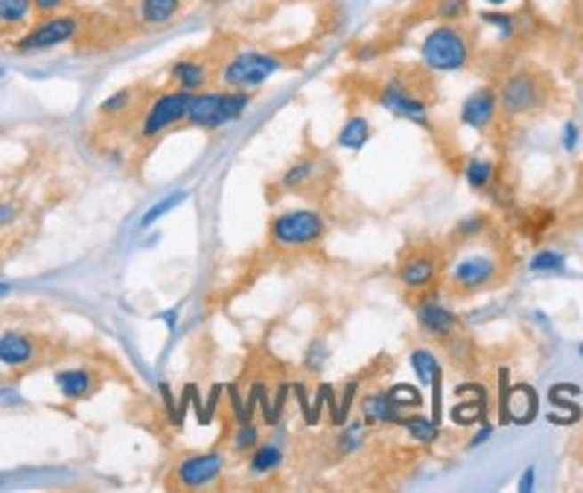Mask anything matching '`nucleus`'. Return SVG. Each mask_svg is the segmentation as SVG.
<instances>
[{"instance_id":"nucleus-1","label":"nucleus","mask_w":583,"mask_h":493,"mask_svg":"<svg viewBox=\"0 0 583 493\" xmlns=\"http://www.w3.org/2000/svg\"><path fill=\"white\" fill-rule=\"evenodd\" d=\"M423 65L434 73H455L464 70L473 59L470 38L458 24H438L432 27L420 41Z\"/></svg>"},{"instance_id":"nucleus-2","label":"nucleus","mask_w":583,"mask_h":493,"mask_svg":"<svg viewBox=\"0 0 583 493\" xmlns=\"http://www.w3.org/2000/svg\"><path fill=\"white\" fill-rule=\"evenodd\" d=\"M283 70V59L274 53H263V50H242L225 68H222V85L225 88H239V91H254Z\"/></svg>"},{"instance_id":"nucleus-3","label":"nucleus","mask_w":583,"mask_h":493,"mask_svg":"<svg viewBox=\"0 0 583 493\" xmlns=\"http://www.w3.org/2000/svg\"><path fill=\"white\" fill-rule=\"evenodd\" d=\"M324 237V216L310 207H295L274 216L271 222V243L278 248H306L315 246Z\"/></svg>"},{"instance_id":"nucleus-4","label":"nucleus","mask_w":583,"mask_h":493,"mask_svg":"<svg viewBox=\"0 0 583 493\" xmlns=\"http://www.w3.org/2000/svg\"><path fill=\"white\" fill-rule=\"evenodd\" d=\"M79 33V18L77 15H65V12H53L47 15L45 20H38V24L29 29V33H24L18 41H15V47L18 50H24V53H33V50H50V47H61V44H68V41H73Z\"/></svg>"},{"instance_id":"nucleus-5","label":"nucleus","mask_w":583,"mask_h":493,"mask_svg":"<svg viewBox=\"0 0 583 493\" xmlns=\"http://www.w3.org/2000/svg\"><path fill=\"white\" fill-rule=\"evenodd\" d=\"M190 97H193V93L182 91V88L158 93V97L150 102V109H146L143 120H141V134H143V138H158V134L166 132L169 125L187 120Z\"/></svg>"},{"instance_id":"nucleus-6","label":"nucleus","mask_w":583,"mask_h":493,"mask_svg":"<svg viewBox=\"0 0 583 493\" xmlns=\"http://www.w3.org/2000/svg\"><path fill=\"white\" fill-rule=\"evenodd\" d=\"M379 106L388 109L391 114H397L402 120H411L417 125L429 123V102L417 97L402 79H388L383 91H379Z\"/></svg>"},{"instance_id":"nucleus-7","label":"nucleus","mask_w":583,"mask_h":493,"mask_svg":"<svg viewBox=\"0 0 583 493\" xmlns=\"http://www.w3.org/2000/svg\"><path fill=\"white\" fill-rule=\"evenodd\" d=\"M222 470H225V456L222 453H196V456H187L182 465L175 467V481L184 490H198V488L214 485L222 476Z\"/></svg>"},{"instance_id":"nucleus-8","label":"nucleus","mask_w":583,"mask_h":493,"mask_svg":"<svg viewBox=\"0 0 583 493\" xmlns=\"http://www.w3.org/2000/svg\"><path fill=\"white\" fill-rule=\"evenodd\" d=\"M438 269H441L438 255H432V251H415V255H409L400 263L397 278L406 289H426L438 278Z\"/></svg>"},{"instance_id":"nucleus-9","label":"nucleus","mask_w":583,"mask_h":493,"mask_svg":"<svg viewBox=\"0 0 583 493\" xmlns=\"http://www.w3.org/2000/svg\"><path fill=\"white\" fill-rule=\"evenodd\" d=\"M496 109H499V93L493 88H475L461 106V123L470 129H484L493 123Z\"/></svg>"},{"instance_id":"nucleus-10","label":"nucleus","mask_w":583,"mask_h":493,"mask_svg":"<svg viewBox=\"0 0 583 493\" xmlns=\"http://www.w3.org/2000/svg\"><path fill=\"white\" fill-rule=\"evenodd\" d=\"M537 102V82L528 73H514L502 88V109L507 114H522L534 109Z\"/></svg>"},{"instance_id":"nucleus-11","label":"nucleus","mask_w":583,"mask_h":493,"mask_svg":"<svg viewBox=\"0 0 583 493\" xmlns=\"http://www.w3.org/2000/svg\"><path fill=\"white\" fill-rule=\"evenodd\" d=\"M496 275V263L484 255L464 257L458 266L452 269V283H458L461 289H479L487 287Z\"/></svg>"},{"instance_id":"nucleus-12","label":"nucleus","mask_w":583,"mask_h":493,"mask_svg":"<svg viewBox=\"0 0 583 493\" xmlns=\"http://www.w3.org/2000/svg\"><path fill=\"white\" fill-rule=\"evenodd\" d=\"M219 102L222 91H196L190 97L187 123L198 125V129H219Z\"/></svg>"},{"instance_id":"nucleus-13","label":"nucleus","mask_w":583,"mask_h":493,"mask_svg":"<svg viewBox=\"0 0 583 493\" xmlns=\"http://www.w3.org/2000/svg\"><path fill=\"white\" fill-rule=\"evenodd\" d=\"M417 321H420V327L426 333H432V335H449L455 327H458L455 312H449L443 303L432 301V298L417 303Z\"/></svg>"},{"instance_id":"nucleus-14","label":"nucleus","mask_w":583,"mask_h":493,"mask_svg":"<svg viewBox=\"0 0 583 493\" xmlns=\"http://www.w3.org/2000/svg\"><path fill=\"white\" fill-rule=\"evenodd\" d=\"M169 73H173L175 85L190 93L205 91V85L210 82V70L205 61H198V59H178L175 65L169 68Z\"/></svg>"},{"instance_id":"nucleus-15","label":"nucleus","mask_w":583,"mask_h":493,"mask_svg":"<svg viewBox=\"0 0 583 493\" xmlns=\"http://www.w3.org/2000/svg\"><path fill=\"white\" fill-rule=\"evenodd\" d=\"M36 356V344L27 339L24 333H4L0 335V362L9 365V368H20V365H29Z\"/></svg>"},{"instance_id":"nucleus-16","label":"nucleus","mask_w":583,"mask_h":493,"mask_svg":"<svg viewBox=\"0 0 583 493\" xmlns=\"http://www.w3.org/2000/svg\"><path fill=\"white\" fill-rule=\"evenodd\" d=\"M182 9H184L182 0H141V4H137V15H141L143 24L164 27L182 15Z\"/></svg>"},{"instance_id":"nucleus-17","label":"nucleus","mask_w":583,"mask_h":493,"mask_svg":"<svg viewBox=\"0 0 583 493\" xmlns=\"http://www.w3.org/2000/svg\"><path fill=\"white\" fill-rule=\"evenodd\" d=\"M505 412L514 424H528L537 412V397L531 388L516 385L511 394L505 397Z\"/></svg>"},{"instance_id":"nucleus-18","label":"nucleus","mask_w":583,"mask_h":493,"mask_svg":"<svg viewBox=\"0 0 583 493\" xmlns=\"http://www.w3.org/2000/svg\"><path fill=\"white\" fill-rule=\"evenodd\" d=\"M56 385L59 392L70 397V400H82V397L91 394L93 388V374L91 371H82V368H70V371H59L56 374Z\"/></svg>"},{"instance_id":"nucleus-19","label":"nucleus","mask_w":583,"mask_h":493,"mask_svg":"<svg viewBox=\"0 0 583 493\" xmlns=\"http://www.w3.org/2000/svg\"><path fill=\"white\" fill-rule=\"evenodd\" d=\"M362 417L368 426H377V424H397V408L394 403L388 400V392L383 394H370L362 400Z\"/></svg>"},{"instance_id":"nucleus-20","label":"nucleus","mask_w":583,"mask_h":493,"mask_svg":"<svg viewBox=\"0 0 583 493\" xmlns=\"http://www.w3.org/2000/svg\"><path fill=\"white\" fill-rule=\"evenodd\" d=\"M370 141V123L368 117H362V114H356V117H350L344 125H342V132H338V138L336 143L342 146V150H362V146Z\"/></svg>"},{"instance_id":"nucleus-21","label":"nucleus","mask_w":583,"mask_h":493,"mask_svg":"<svg viewBox=\"0 0 583 493\" xmlns=\"http://www.w3.org/2000/svg\"><path fill=\"white\" fill-rule=\"evenodd\" d=\"M409 362H411V368H415L417 380H420L423 385H438V383H441V362H438V356H434L429 348L411 351Z\"/></svg>"},{"instance_id":"nucleus-22","label":"nucleus","mask_w":583,"mask_h":493,"mask_svg":"<svg viewBox=\"0 0 583 493\" xmlns=\"http://www.w3.org/2000/svg\"><path fill=\"white\" fill-rule=\"evenodd\" d=\"M280 465H283L280 444H257V447H254V453H251V461H248L251 473H257V476H269Z\"/></svg>"},{"instance_id":"nucleus-23","label":"nucleus","mask_w":583,"mask_h":493,"mask_svg":"<svg viewBox=\"0 0 583 493\" xmlns=\"http://www.w3.org/2000/svg\"><path fill=\"white\" fill-rule=\"evenodd\" d=\"M248 91H239V88H228V91H222V102H219V129L222 125H228L233 120H239L242 117V111L248 109Z\"/></svg>"},{"instance_id":"nucleus-24","label":"nucleus","mask_w":583,"mask_h":493,"mask_svg":"<svg viewBox=\"0 0 583 493\" xmlns=\"http://www.w3.org/2000/svg\"><path fill=\"white\" fill-rule=\"evenodd\" d=\"M36 12L33 0H0V27H20Z\"/></svg>"},{"instance_id":"nucleus-25","label":"nucleus","mask_w":583,"mask_h":493,"mask_svg":"<svg viewBox=\"0 0 583 493\" xmlns=\"http://www.w3.org/2000/svg\"><path fill=\"white\" fill-rule=\"evenodd\" d=\"M397 424L415 440H420V444H432V440L438 438V421H432V417L411 415V417H400Z\"/></svg>"},{"instance_id":"nucleus-26","label":"nucleus","mask_w":583,"mask_h":493,"mask_svg":"<svg viewBox=\"0 0 583 493\" xmlns=\"http://www.w3.org/2000/svg\"><path fill=\"white\" fill-rule=\"evenodd\" d=\"M470 15V0H434V18L441 24H458Z\"/></svg>"},{"instance_id":"nucleus-27","label":"nucleus","mask_w":583,"mask_h":493,"mask_svg":"<svg viewBox=\"0 0 583 493\" xmlns=\"http://www.w3.org/2000/svg\"><path fill=\"white\" fill-rule=\"evenodd\" d=\"M388 400L394 403L397 412H400V408H420V406H423V394L417 392L415 385L397 383V385L388 388Z\"/></svg>"},{"instance_id":"nucleus-28","label":"nucleus","mask_w":583,"mask_h":493,"mask_svg":"<svg viewBox=\"0 0 583 493\" xmlns=\"http://www.w3.org/2000/svg\"><path fill=\"white\" fill-rule=\"evenodd\" d=\"M464 175H466V184H470L473 190H484L493 178V164L484 161V158H473L470 164H466Z\"/></svg>"},{"instance_id":"nucleus-29","label":"nucleus","mask_w":583,"mask_h":493,"mask_svg":"<svg viewBox=\"0 0 583 493\" xmlns=\"http://www.w3.org/2000/svg\"><path fill=\"white\" fill-rule=\"evenodd\" d=\"M187 198V193H169L166 198H161V202H155L150 211H146L143 216H141V228H150L152 222H158L161 216H166L173 207H178Z\"/></svg>"},{"instance_id":"nucleus-30","label":"nucleus","mask_w":583,"mask_h":493,"mask_svg":"<svg viewBox=\"0 0 583 493\" xmlns=\"http://www.w3.org/2000/svg\"><path fill=\"white\" fill-rule=\"evenodd\" d=\"M312 175H315V161L304 158V161L292 164L289 170H286V175H283V187H289V190H298V187H304Z\"/></svg>"},{"instance_id":"nucleus-31","label":"nucleus","mask_w":583,"mask_h":493,"mask_svg":"<svg viewBox=\"0 0 583 493\" xmlns=\"http://www.w3.org/2000/svg\"><path fill=\"white\" fill-rule=\"evenodd\" d=\"M482 20H484V24H490L496 29V36L505 38V41L514 38V33H516V18L507 15V12H499V9H490V12H484Z\"/></svg>"},{"instance_id":"nucleus-32","label":"nucleus","mask_w":583,"mask_h":493,"mask_svg":"<svg viewBox=\"0 0 583 493\" xmlns=\"http://www.w3.org/2000/svg\"><path fill=\"white\" fill-rule=\"evenodd\" d=\"M257 444H260V429L251 421H242L237 426V435H233V449H237V453H248V449H254Z\"/></svg>"},{"instance_id":"nucleus-33","label":"nucleus","mask_w":583,"mask_h":493,"mask_svg":"<svg viewBox=\"0 0 583 493\" xmlns=\"http://www.w3.org/2000/svg\"><path fill=\"white\" fill-rule=\"evenodd\" d=\"M566 266V257L560 251H539V255L531 260L534 271H560Z\"/></svg>"},{"instance_id":"nucleus-34","label":"nucleus","mask_w":583,"mask_h":493,"mask_svg":"<svg viewBox=\"0 0 583 493\" xmlns=\"http://www.w3.org/2000/svg\"><path fill=\"white\" fill-rule=\"evenodd\" d=\"M132 100H134V91H129V88H123V91H117V93H111L109 100L102 102L100 106V111L102 114H123L126 109L132 106Z\"/></svg>"},{"instance_id":"nucleus-35","label":"nucleus","mask_w":583,"mask_h":493,"mask_svg":"<svg viewBox=\"0 0 583 493\" xmlns=\"http://www.w3.org/2000/svg\"><path fill=\"white\" fill-rule=\"evenodd\" d=\"M356 388H359L356 380H353V383H347L342 403H338L336 415H333V424H336V426H344V424H347V417H350V406H353V397H356Z\"/></svg>"},{"instance_id":"nucleus-36","label":"nucleus","mask_w":583,"mask_h":493,"mask_svg":"<svg viewBox=\"0 0 583 493\" xmlns=\"http://www.w3.org/2000/svg\"><path fill=\"white\" fill-rule=\"evenodd\" d=\"M324 356H327V344L318 339V342L310 344V351H306V362H304V365H306L310 371H318V368L324 365Z\"/></svg>"},{"instance_id":"nucleus-37","label":"nucleus","mask_w":583,"mask_h":493,"mask_svg":"<svg viewBox=\"0 0 583 493\" xmlns=\"http://www.w3.org/2000/svg\"><path fill=\"white\" fill-rule=\"evenodd\" d=\"M68 0H33V6H36V12L41 15H53V12H59L61 6H65Z\"/></svg>"},{"instance_id":"nucleus-38","label":"nucleus","mask_w":583,"mask_h":493,"mask_svg":"<svg viewBox=\"0 0 583 493\" xmlns=\"http://www.w3.org/2000/svg\"><path fill=\"white\" fill-rule=\"evenodd\" d=\"M578 146V125L575 123H566V129H563V150H575Z\"/></svg>"},{"instance_id":"nucleus-39","label":"nucleus","mask_w":583,"mask_h":493,"mask_svg":"<svg viewBox=\"0 0 583 493\" xmlns=\"http://www.w3.org/2000/svg\"><path fill=\"white\" fill-rule=\"evenodd\" d=\"M15 216H18V205H12V202H4V205H0V225H9Z\"/></svg>"},{"instance_id":"nucleus-40","label":"nucleus","mask_w":583,"mask_h":493,"mask_svg":"<svg viewBox=\"0 0 583 493\" xmlns=\"http://www.w3.org/2000/svg\"><path fill=\"white\" fill-rule=\"evenodd\" d=\"M482 225H484V216H470L466 222H461L458 230H461V234H473V230H479Z\"/></svg>"},{"instance_id":"nucleus-41","label":"nucleus","mask_w":583,"mask_h":493,"mask_svg":"<svg viewBox=\"0 0 583 493\" xmlns=\"http://www.w3.org/2000/svg\"><path fill=\"white\" fill-rule=\"evenodd\" d=\"M519 490H534V467H528L525 473H522V479H519Z\"/></svg>"},{"instance_id":"nucleus-42","label":"nucleus","mask_w":583,"mask_h":493,"mask_svg":"<svg viewBox=\"0 0 583 493\" xmlns=\"http://www.w3.org/2000/svg\"><path fill=\"white\" fill-rule=\"evenodd\" d=\"M482 4H490V6H502V4H507V0H482Z\"/></svg>"},{"instance_id":"nucleus-43","label":"nucleus","mask_w":583,"mask_h":493,"mask_svg":"<svg viewBox=\"0 0 583 493\" xmlns=\"http://www.w3.org/2000/svg\"><path fill=\"white\" fill-rule=\"evenodd\" d=\"M9 292V283H0V295H6Z\"/></svg>"},{"instance_id":"nucleus-44","label":"nucleus","mask_w":583,"mask_h":493,"mask_svg":"<svg viewBox=\"0 0 583 493\" xmlns=\"http://www.w3.org/2000/svg\"><path fill=\"white\" fill-rule=\"evenodd\" d=\"M580 356H583V348H580Z\"/></svg>"}]
</instances>
